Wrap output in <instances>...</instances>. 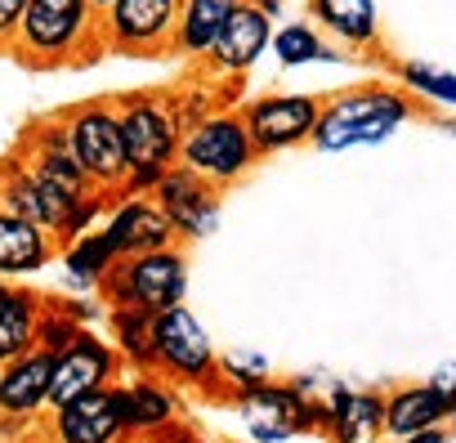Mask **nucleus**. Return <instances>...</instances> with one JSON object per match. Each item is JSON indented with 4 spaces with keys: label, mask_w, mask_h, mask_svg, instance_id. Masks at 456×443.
<instances>
[{
    "label": "nucleus",
    "mask_w": 456,
    "mask_h": 443,
    "mask_svg": "<svg viewBox=\"0 0 456 443\" xmlns=\"http://www.w3.org/2000/svg\"><path fill=\"white\" fill-rule=\"evenodd\" d=\"M175 19H179V0H112L99 14L103 50L161 54V50H170Z\"/></svg>",
    "instance_id": "obj_7"
},
{
    "label": "nucleus",
    "mask_w": 456,
    "mask_h": 443,
    "mask_svg": "<svg viewBox=\"0 0 456 443\" xmlns=\"http://www.w3.org/2000/svg\"><path fill=\"white\" fill-rule=\"evenodd\" d=\"M273 45V19L256 5V0H242V5L228 14V23L219 28V37L210 41L201 68L210 77H242L251 72Z\"/></svg>",
    "instance_id": "obj_9"
},
{
    "label": "nucleus",
    "mask_w": 456,
    "mask_h": 443,
    "mask_svg": "<svg viewBox=\"0 0 456 443\" xmlns=\"http://www.w3.org/2000/svg\"><path fill=\"white\" fill-rule=\"evenodd\" d=\"M41 300L32 291H0V367L37 349V327H41Z\"/></svg>",
    "instance_id": "obj_22"
},
{
    "label": "nucleus",
    "mask_w": 456,
    "mask_h": 443,
    "mask_svg": "<svg viewBox=\"0 0 456 443\" xmlns=\"http://www.w3.org/2000/svg\"><path fill=\"white\" fill-rule=\"evenodd\" d=\"M314 23L349 50L380 45V5L376 0H309Z\"/></svg>",
    "instance_id": "obj_19"
},
{
    "label": "nucleus",
    "mask_w": 456,
    "mask_h": 443,
    "mask_svg": "<svg viewBox=\"0 0 456 443\" xmlns=\"http://www.w3.org/2000/svg\"><path fill=\"white\" fill-rule=\"evenodd\" d=\"M256 161H260V152H256L251 130H247V121H242L238 108H215L201 121L183 126L179 157H175V166H183L188 175L206 179L210 188L238 184Z\"/></svg>",
    "instance_id": "obj_4"
},
{
    "label": "nucleus",
    "mask_w": 456,
    "mask_h": 443,
    "mask_svg": "<svg viewBox=\"0 0 456 443\" xmlns=\"http://www.w3.org/2000/svg\"><path fill=\"white\" fill-rule=\"evenodd\" d=\"M103 238L112 242L117 260L143 256V251H161V247H179L175 225L161 215V206L152 197H121L112 206V215L103 219Z\"/></svg>",
    "instance_id": "obj_13"
},
{
    "label": "nucleus",
    "mask_w": 456,
    "mask_h": 443,
    "mask_svg": "<svg viewBox=\"0 0 456 443\" xmlns=\"http://www.w3.org/2000/svg\"><path fill=\"white\" fill-rule=\"evenodd\" d=\"M54 412H59L54 430H59L63 443H117L126 434V425L117 416V403H112V385L90 390V394H81V398H72Z\"/></svg>",
    "instance_id": "obj_16"
},
{
    "label": "nucleus",
    "mask_w": 456,
    "mask_h": 443,
    "mask_svg": "<svg viewBox=\"0 0 456 443\" xmlns=\"http://www.w3.org/2000/svg\"><path fill=\"white\" fill-rule=\"evenodd\" d=\"M112 403H117V416H121L126 434H130V430H161V425L175 416L170 394H166L161 385H152V381L130 385V390H117V385H112Z\"/></svg>",
    "instance_id": "obj_23"
},
{
    "label": "nucleus",
    "mask_w": 456,
    "mask_h": 443,
    "mask_svg": "<svg viewBox=\"0 0 456 443\" xmlns=\"http://www.w3.org/2000/svg\"><path fill=\"white\" fill-rule=\"evenodd\" d=\"M452 416H456V412H452Z\"/></svg>",
    "instance_id": "obj_38"
},
{
    "label": "nucleus",
    "mask_w": 456,
    "mask_h": 443,
    "mask_svg": "<svg viewBox=\"0 0 456 443\" xmlns=\"http://www.w3.org/2000/svg\"><path fill=\"white\" fill-rule=\"evenodd\" d=\"M148 197L161 206V215L175 225V238L179 242H201L219 225V193L206 179L188 175L183 166H170Z\"/></svg>",
    "instance_id": "obj_10"
},
{
    "label": "nucleus",
    "mask_w": 456,
    "mask_h": 443,
    "mask_svg": "<svg viewBox=\"0 0 456 443\" xmlns=\"http://www.w3.org/2000/svg\"><path fill=\"white\" fill-rule=\"evenodd\" d=\"M398 81H403L407 94L456 108V72H443V68H429V63H398Z\"/></svg>",
    "instance_id": "obj_28"
},
{
    "label": "nucleus",
    "mask_w": 456,
    "mask_h": 443,
    "mask_svg": "<svg viewBox=\"0 0 456 443\" xmlns=\"http://www.w3.org/2000/svg\"><path fill=\"white\" fill-rule=\"evenodd\" d=\"M242 421L247 430L260 439V443H282L291 439L296 430L314 425V403H305L296 390H282V385H251L242 394Z\"/></svg>",
    "instance_id": "obj_15"
},
{
    "label": "nucleus",
    "mask_w": 456,
    "mask_h": 443,
    "mask_svg": "<svg viewBox=\"0 0 456 443\" xmlns=\"http://www.w3.org/2000/svg\"><path fill=\"white\" fill-rule=\"evenodd\" d=\"M452 412H456V398L452 394H443L438 385H411V390H398L385 403V425H389L394 439H407V434L434 430Z\"/></svg>",
    "instance_id": "obj_21"
},
{
    "label": "nucleus",
    "mask_w": 456,
    "mask_h": 443,
    "mask_svg": "<svg viewBox=\"0 0 456 443\" xmlns=\"http://www.w3.org/2000/svg\"><path fill=\"white\" fill-rule=\"evenodd\" d=\"M256 5H260L269 19H278V14H282V0H256Z\"/></svg>",
    "instance_id": "obj_33"
},
{
    "label": "nucleus",
    "mask_w": 456,
    "mask_h": 443,
    "mask_svg": "<svg viewBox=\"0 0 456 443\" xmlns=\"http://www.w3.org/2000/svg\"><path fill=\"white\" fill-rule=\"evenodd\" d=\"M59 256H63L68 274H72V278H81V283H99V278L117 265V251H112V242L103 238V229L81 234L77 242L59 247Z\"/></svg>",
    "instance_id": "obj_26"
},
{
    "label": "nucleus",
    "mask_w": 456,
    "mask_h": 443,
    "mask_svg": "<svg viewBox=\"0 0 456 443\" xmlns=\"http://www.w3.org/2000/svg\"><path fill=\"white\" fill-rule=\"evenodd\" d=\"M54 256H59V242L41 225H32V219H23V215L0 210V283L37 274Z\"/></svg>",
    "instance_id": "obj_18"
},
{
    "label": "nucleus",
    "mask_w": 456,
    "mask_h": 443,
    "mask_svg": "<svg viewBox=\"0 0 456 443\" xmlns=\"http://www.w3.org/2000/svg\"><path fill=\"white\" fill-rule=\"evenodd\" d=\"M411 117H416V99L403 86H354V90L322 99L309 144L318 152L367 148V144H380L394 130H403Z\"/></svg>",
    "instance_id": "obj_2"
},
{
    "label": "nucleus",
    "mask_w": 456,
    "mask_h": 443,
    "mask_svg": "<svg viewBox=\"0 0 456 443\" xmlns=\"http://www.w3.org/2000/svg\"><path fill=\"white\" fill-rule=\"evenodd\" d=\"M112 323H117V349H121L130 363H139V367L157 363L152 314H143V309H112Z\"/></svg>",
    "instance_id": "obj_27"
},
{
    "label": "nucleus",
    "mask_w": 456,
    "mask_h": 443,
    "mask_svg": "<svg viewBox=\"0 0 456 443\" xmlns=\"http://www.w3.org/2000/svg\"><path fill=\"white\" fill-rule=\"evenodd\" d=\"M282 68H305V63H340L345 54L309 23H287V28H273V45Z\"/></svg>",
    "instance_id": "obj_24"
},
{
    "label": "nucleus",
    "mask_w": 456,
    "mask_h": 443,
    "mask_svg": "<svg viewBox=\"0 0 456 443\" xmlns=\"http://www.w3.org/2000/svg\"><path fill=\"white\" fill-rule=\"evenodd\" d=\"M318 108L322 99L314 94H260L242 108V121L251 130L256 152H287L296 144H309L314 126H318Z\"/></svg>",
    "instance_id": "obj_8"
},
{
    "label": "nucleus",
    "mask_w": 456,
    "mask_h": 443,
    "mask_svg": "<svg viewBox=\"0 0 456 443\" xmlns=\"http://www.w3.org/2000/svg\"><path fill=\"white\" fill-rule=\"evenodd\" d=\"M50 381H54V354L50 349H28L23 358L0 367V412L10 416H28L37 407H45V394H50Z\"/></svg>",
    "instance_id": "obj_17"
},
{
    "label": "nucleus",
    "mask_w": 456,
    "mask_h": 443,
    "mask_svg": "<svg viewBox=\"0 0 456 443\" xmlns=\"http://www.w3.org/2000/svg\"><path fill=\"white\" fill-rule=\"evenodd\" d=\"M23 10H28V0H0V50H5L23 23Z\"/></svg>",
    "instance_id": "obj_30"
},
{
    "label": "nucleus",
    "mask_w": 456,
    "mask_h": 443,
    "mask_svg": "<svg viewBox=\"0 0 456 443\" xmlns=\"http://www.w3.org/2000/svg\"><path fill=\"white\" fill-rule=\"evenodd\" d=\"M0 291H5V283H0Z\"/></svg>",
    "instance_id": "obj_37"
},
{
    "label": "nucleus",
    "mask_w": 456,
    "mask_h": 443,
    "mask_svg": "<svg viewBox=\"0 0 456 443\" xmlns=\"http://www.w3.org/2000/svg\"><path fill=\"white\" fill-rule=\"evenodd\" d=\"M14 157H19L41 184H50V188L68 193V197H90V193H99V188L90 184V175L81 170V161L72 157V148H68L63 117H59V121H32V126L23 130Z\"/></svg>",
    "instance_id": "obj_11"
},
{
    "label": "nucleus",
    "mask_w": 456,
    "mask_h": 443,
    "mask_svg": "<svg viewBox=\"0 0 456 443\" xmlns=\"http://www.w3.org/2000/svg\"><path fill=\"white\" fill-rule=\"evenodd\" d=\"M90 5H94V10H99V14H103V10H108V5H112V0H90Z\"/></svg>",
    "instance_id": "obj_34"
},
{
    "label": "nucleus",
    "mask_w": 456,
    "mask_h": 443,
    "mask_svg": "<svg viewBox=\"0 0 456 443\" xmlns=\"http://www.w3.org/2000/svg\"><path fill=\"white\" fill-rule=\"evenodd\" d=\"M175 443H192V439H188V434H175Z\"/></svg>",
    "instance_id": "obj_35"
},
{
    "label": "nucleus",
    "mask_w": 456,
    "mask_h": 443,
    "mask_svg": "<svg viewBox=\"0 0 456 443\" xmlns=\"http://www.w3.org/2000/svg\"><path fill=\"white\" fill-rule=\"evenodd\" d=\"M152 345H157V363L183 381H206L215 372L210 336L201 332L197 314H188L183 305L152 314Z\"/></svg>",
    "instance_id": "obj_12"
},
{
    "label": "nucleus",
    "mask_w": 456,
    "mask_h": 443,
    "mask_svg": "<svg viewBox=\"0 0 456 443\" xmlns=\"http://www.w3.org/2000/svg\"><path fill=\"white\" fill-rule=\"evenodd\" d=\"M447 130H452V135H456V121H447Z\"/></svg>",
    "instance_id": "obj_36"
},
{
    "label": "nucleus",
    "mask_w": 456,
    "mask_h": 443,
    "mask_svg": "<svg viewBox=\"0 0 456 443\" xmlns=\"http://www.w3.org/2000/svg\"><path fill=\"white\" fill-rule=\"evenodd\" d=\"M10 50L28 68L90 63L103 50L99 10L90 5V0H28L23 23H19Z\"/></svg>",
    "instance_id": "obj_1"
},
{
    "label": "nucleus",
    "mask_w": 456,
    "mask_h": 443,
    "mask_svg": "<svg viewBox=\"0 0 456 443\" xmlns=\"http://www.w3.org/2000/svg\"><path fill=\"white\" fill-rule=\"evenodd\" d=\"M81 336V318H72V314H41V327H37V345L41 349H50L54 358L72 345Z\"/></svg>",
    "instance_id": "obj_29"
},
{
    "label": "nucleus",
    "mask_w": 456,
    "mask_h": 443,
    "mask_svg": "<svg viewBox=\"0 0 456 443\" xmlns=\"http://www.w3.org/2000/svg\"><path fill=\"white\" fill-rule=\"evenodd\" d=\"M398 443H447V434L434 425V430H420V434H407V439H398Z\"/></svg>",
    "instance_id": "obj_32"
},
{
    "label": "nucleus",
    "mask_w": 456,
    "mask_h": 443,
    "mask_svg": "<svg viewBox=\"0 0 456 443\" xmlns=\"http://www.w3.org/2000/svg\"><path fill=\"white\" fill-rule=\"evenodd\" d=\"M242 0H179V19H175V37H170V50L188 63H201L210 41L219 37V28L228 23Z\"/></svg>",
    "instance_id": "obj_20"
},
{
    "label": "nucleus",
    "mask_w": 456,
    "mask_h": 443,
    "mask_svg": "<svg viewBox=\"0 0 456 443\" xmlns=\"http://www.w3.org/2000/svg\"><path fill=\"white\" fill-rule=\"evenodd\" d=\"M63 135H68V148L81 161V170L90 175V184L103 193H121V184L130 175V157H126L117 99H90V103L72 108L63 117Z\"/></svg>",
    "instance_id": "obj_6"
},
{
    "label": "nucleus",
    "mask_w": 456,
    "mask_h": 443,
    "mask_svg": "<svg viewBox=\"0 0 456 443\" xmlns=\"http://www.w3.org/2000/svg\"><path fill=\"white\" fill-rule=\"evenodd\" d=\"M112 367H117V354H112L99 336L81 332V336L54 358V381H50L45 403H50V407H63V403H72V398H81V394H90V390H103V385L112 381Z\"/></svg>",
    "instance_id": "obj_14"
},
{
    "label": "nucleus",
    "mask_w": 456,
    "mask_h": 443,
    "mask_svg": "<svg viewBox=\"0 0 456 443\" xmlns=\"http://www.w3.org/2000/svg\"><path fill=\"white\" fill-rule=\"evenodd\" d=\"M327 416H331L340 443H362L376 434V425H385V403L376 394H336Z\"/></svg>",
    "instance_id": "obj_25"
},
{
    "label": "nucleus",
    "mask_w": 456,
    "mask_h": 443,
    "mask_svg": "<svg viewBox=\"0 0 456 443\" xmlns=\"http://www.w3.org/2000/svg\"><path fill=\"white\" fill-rule=\"evenodd\" d=\"M99 283H103V296L112 300V309L161 314V309L183 305V291H188V256H183V247H161V251L126 256V260H117Z\"/></svg>",
    "instance_id": "obj_5"
},
{
    "label": "nucleus",
    "mask_w": 456,
    "mask_h": 443,
    "mask_svg": "<svg viewBox=\"0 0 456 443\" xmlns=\"http://www.w3.org/2000/svg\"><path fill=\"white\" fill-rule=\"evenodd\" d=\"M117 112H121V135H126V157H130L121 197H148L179 157L183 121H179L175 94L139 90V94L117 99Z\"/></svg>",
    "instance_id": "obj_3"
},
{
    "label": "nucleus",
    "mask_w": 456,
    "mask_h": 443,
    "mask_svg": "<svg viewBox=\"0 0 456 443\" xmlns=\"http://www.w3.org/2000/svg\"><path fill=\"white\" fill-rule=\"evenodd\" d=\"M434 385H438L443 394H452V398H456V363H447V367L434 376Z\"/></svg>",
    "instance_id": "obj_31"
}]
</instances>
